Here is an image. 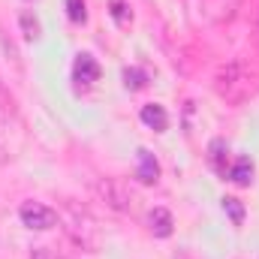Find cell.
I'll list each match as a JSON object with an SVG mask.
<instances>
[{
  "instance_id": "1",
  "label": "cell",
  "mask_w": 259,
  "mask_h": 259,
  "mask_svg": "<svg viewBox=\"0 0 259 259\" xmlns=\"http://www.w3.org/2000/svg\"><path fill=\"white\" fill-rule=\"evenodd\" d=\"M256 91H259V69L244 58L226 61L214 75V94L229 106H241Z\"/></svg>"
},
{
  "instance_id": "2",
  "label": "cell",
  "mask_w": 259,
  "mask_h": 259,
  "mask_svg": "<svg viewBox=\"0 0 259 259\" xmlns=\"http://www.w3.org/2000/svg\"><path fill=\"white\" fill-rule=\"evenodd\" d=\"M58 220H61V226H64L66 238H69L78 250L94 253V250L100 247V226H97V220L91 217V211L81 208L78 202L64 199V202H61V211H58Z\"/></svg>"
},
{
  "instance_id": "3",
  "label": "cell",
  "mask_w": 259,
  "mask_h": 259,
  "mask_svg": "<svg viewBox=\"0 0 259 259\" xmlns=\"http://www.w3.org/2000/svg\"><path fill=\"white\" fill-rule=\"evenodd\" d=\"M94 190H97V196L112 211H118V214H130L136 208V196H133V190H130L121 178H97L94 181Z\"/></svg>"
},
{
  "instance_id": "4",
  "label": "cell",
  "mask_w": 259,
  "mask_h": 259,
  "mask_svg": "<svg viewBox=\"0 0 259 259\" xmlns=\"http://www.w3.org/2000/svg\"><path fill=\"white\" fill-rule=\"evenodd\" d=\"M18 217H21V223L27 229H39V232H46V229H52L58 223V211L49 208V205H42V202H33V199L30 202H21Z\"/></svg>"
},
{
  "instance_id": "5",
  "label": "cell",
  "mask_w": 259,
  "mask_h": 259,
  "mask_svg": "<svg viewBox=\"0 0 259 259\" xmlns=\"http://www.w3.org/2000/svg\"><path fill=\"white\" fill-rule=\"evenodd\" d=\"M72 78L81 81V84H94V81L100 78V66H97V61H94L91 55H78L75 64H72Z\"/></svg>"
},
{
  "instance_id": "6",
  "label": "cell",
  "mask_w": 259,
  "mask_h": 259,
  "mask_svg": "<svg viewBox=\"0 0 259 259\" xmlns=\"http://www.w3.org/2000/svg\"><path fill=\"white\" fill-rule=\"evenodd\" d=\"M139 118H142V124H145V127L157 130V133H163V130L169 127V115H166V109H163V106H157V103L142 106Z\"/></svg>"
},
{
  "instance_id": "7",
  "label": "cell",
  "mask_w": 259,
  "mask_h": 259,
  "mask_svg": "<svg viewBox=\"0 0 259 259\" xmlns=\"http://www.w3.org/2000/svg\"><path fill=\"white\" fill-rule=\"evenodd\" d=\"M136 175H139L142 184H157V178H160V163H157V157H154L151 151H139V169H136Z\"/></svg>"
},
{
  "instance_id": "8",
  "label": "cell",
  "mask_w": 259,
  "mask_h": 259,
  "mask_svg": "<svg viewBox=\"0 0 259 259\" xmlns=\"http://www.w3.org/2000/svg\"><path fill=\"white\" fill-rule=\"evenodd\" d=\"M148 220H151V232H154L157 238H169V235H172L175 220H172V214H169L166 208H154Z\"/></svg>"
},
{
  "instance_id": "9",
  "label": "cell",
  "mask_w": 259,
  "mask_h": 259,
  "mask_svg": "<svg viewBox=\"0 0 259 259\" xmlns=\"http://www.w3.org/2000/svg\"><path fill=\"white\" fill-rule=\"evenodd\" d=\"M226 154H229V148H226V142H223V139H214V142L208 145V163H211V166H214V172H217V175H223V178H226V172H229V169H226V163H223V157H226Z\"/></svg>"
},
{
  "instance_id": "10",
  "label": "cell",
  "mask_w": 259,
  "mask_h": 259,
  "mask_svg": "<svg viewBox=\"0 0 259 259\" xmlns=\"http://www.w3.org/2000/svg\"><path fill=\"white\" fill-rule=\"evenodd\" d=\"M226 178H229V181H235L238 187H247V184L253 181V166H250V160H247V157H238V160H235V166L226 172Z\"/></svg>"
},
{
  "instance_id": "11",
  "label": "cell",
  "mask_w": 259,
  "mask_h": 259,
  "mask_svg": "<svg viewBox=\"0 0 259 259\" xmlns=\"http://www.w3.org/2000/svg\"><path fill=\"white\" fill-rule=\"evenodd\" d=\"M0 49H3V55H6V61H9V64L15 66L18 72L24 69V64H21V52H18V46H15V39H12V36L6 33V27H3V24H0Z\"/></svg>"
},
{
  "instance_id": "12",
  "label": "cell",
  "mask_w": 259,
  "mask_h": 259,
  "mask_svg": "<svg viewBox=\"0 0 259 259\" xmlns=\"http://www.w3.org/2000/svg\"><path fill=\"white\" fill-rule=\"evenodd\" d=\"M18 21H21V30H24V36H27L30 42H36V39H39V21H36V15H33L30 9H24Z\"/></svg>"
},
{
  "instance_id": "13",
  "label": "cell",
  "mask_w": 259,
  "mask_h": 259,
  "mask_svg": "<svg viewBox=\"0 0 259 259\" xmlns=\"http://www.w3.org/2000/svg\"><path fill=\"white\" fill-rule=\"evenodd\" d=\"M223 211L232 217L235 226H241V220H244V208H241V202H238L235 196H226V199H223Z\"/></svg>"
},
{
  "instance_id": "14",
  "label": "cell",
  "mask_w": 259,
  "mask_h": 259,
  "mask_svg": "<svg viewBox=\"0 0 259 259\" xmlns=\"http://www.w3.org/2000/svg\"><path fill=\"white\" fill-rule=\"evenodd\" d=\"M109 12H112V18L118 24H130V9L124 0H109Z\"/></svg>"
},
{
  "instance_id": "15",
  "label": "cell",
  "mask_w": 259,
  "mask_h": 259,
  "mask_svg": "<svg viewBox=\"0 0 259 259\" xmlns=\"http://www.w3.org/2000/svg\"><path fill=\"white\" fill-rule=\"evenodd\" d=\"M66 9H69V18H72L75 24H81V21L88 18V12H84V0H66Z\"/></svg>"
},
{
  "instance_id": "16",
  "label": "cell",
  "mask_w": 259,
  "mask_h": 259,
  "mask_svg": "<svg viewBox=\"0 0 259 259\" xmlns=\"http://www.w3.org/2000/svg\"><path fill=\"white\" fill-rule=\"evenodd\" d=\"M124 78H127V88H142V84H145V81H142V78H145V75H142V72H136V69H133V72H124Z\"/></svg>"
},
{
  "instance_id": "17",
  "label": "cell",
  "mask_w": 259,
  "mask_h": 259,
  "mask_svg": "<svg viewBox=\"0 0 259 259\" xmlns=\"http://www.w3.org/2000/svg\"><path fill=\"white\" fill-rule=\"evenodd\" d=\"M30 259H55V253H52L49 247H33V250H30Z\"/></svg>"
},
{
  "instance_id": "18",
  "label": "cell",
  "mask_w": 259,
  "mask_h": 259,
  "mask_svg": "<svg viewBox=\"0 0 259 259\" xmlns=\"http://www.w3.org/2000/svg\"><path fill=\"white\" fill-rule=\"evenodd\" d=\"M55 259H69V256H55Z\"/></svg>"
}]
</instances>
